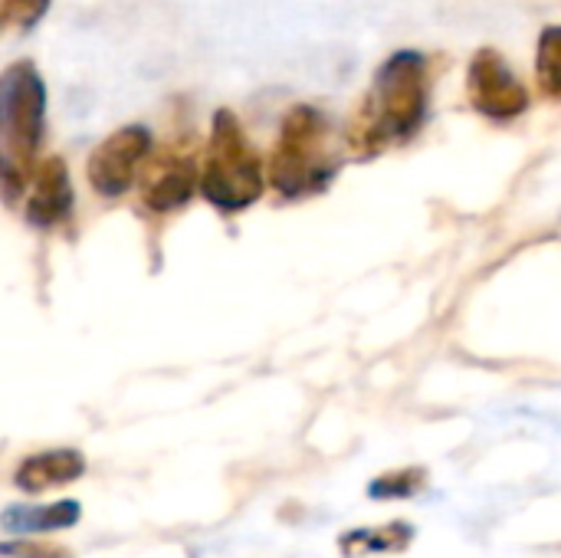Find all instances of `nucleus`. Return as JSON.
I'll use <instances>...</instances> for the list:
<instances>
[{
    "label": "nucleus",
    "instance_id": "nucleus-7",
    "mask_svg": "<svg viewBox=\"0 0 561 558\" xmlns=\"http://www.w3.org/2000/svg\"><path fill=\"white\" fill-rule=\"evenodd\" d=\"M141 201L154 214L184 207L197 191V164L187 151H168L158 161H141Z\"/></svg>",
    "mask_w": 561,
    "mask_h": 558
},
{
    "label": "nucleus",
    "instance_id": "nucleus-3",
    "mask_svg": "<svg viewBox=\"0 0 561 558\" xmlns=\"http://www.w3.org/2000/svg\"><path fill=\"white\" fill-rule=\"evenodd\" d=\"M342 168V148L332 122L316 105H293L270 155V187L283 197H309L332 184Z\"/></svg>",
    "mask_w": 561,
    "mask_h": 558
},
{
    "label": "nucleus",
    "instance_id": "nucleus-4",
    "mask_svg": "<svg viewBox=\"0 0 561 558\" xmlns=\"http://www.w3.org/2000/svg\"><path fill=\"white\" fill-rule=\"evenodd\" d=\"M266 178L256 148L247 141L240 118L230 109H220L210 122V141L204 155L201 194L224 214L253 207L263 197Z\"/></svg>",
    "mask_w": 561,
    "mask_h": 558
},
{
    "label": "nucleus",
    "instance_id": "nucleus-9",
    "mask_svg": "<svg viewBox=\"0 0 561 558\" xmlns=\"http://www.w3.org/2000/svg\"><path fill=\"white\" fill-rule=\"evenodd\" d=\"M82 474H85V457L72 447H59L26 457L13 474V487L26 497H39L49 493L53 487L76 483Z\"/></svg>",
    "mask_w": 561,
    "mask_h": 558
},
{
    "label": "nucleus",
    "instance_id": "nucleus-12",
    "mask_svg": "<svg viewBox=\"0 0 561 558\" xmlns=\"http://www.w3.org/2000/svg\"><path fill=\"white\" fill-rule=\"evenodd\" d=\"M536 76H539V89H542V95L556 102V99L561 95V30L559 26H546L542 39H539Z\"/></svg>",
    "mask_w": 561,
    "mask_h": 558
},
{
    "label": "nucleus",
    "instance_id": "nucleus-6",
    "mask_svg": "<svg viewBox=\"0 0 561 558\" xmlns=\"http://www.w3.org/2000/svg\"><path fill=\"white\" fill-rule=\"evenodd\" d=\"M148 151H151V132L145 125H125L112 132L105 141L95 145V151L85 161V178L92 191L102 197H122L135 184Z\"/></svg>",
    "mask_w": 561,
    "mask_h": 558
},
{
    "label": "nucleus",
    "instance_id": "nucleus-10",
    "mask_svg": "<svg viewBox=\"0 0 561 558\" xmlns=\"http://www.w3.org/2000/svg\"><path fill=\"white\" fill-rule=\"evenodd\" d=\"M82 516V506L76 500H59L46 506H10L0 516V526L7 533H23V536H43V533H59L72 529Z\"/></svg>",
    "mask_w": 561,
    "mask_h": 558
},
{
    "label": "nucleus",
    "instance_id": "nucleus-1",
    "mask_svg": "<svg viewBox=\"0 0 561 558\" xmlns=\"http://www.w3.org/2000/svg\"><path fill=\"white\" fill-rule=\"evenodd\" d=\"M427 69V56L417 49H401L381 62L345 138L358 158H375L404 145L424 128L431 112Z\"/></svg>",
    "mask_w": 561,
    "mask_h": 558
},
{
    "label": "nucleus",
    "instance_id": "nucleus-14",
    "mask_svg": "<svg viewBox=\"0 0 561 558\" xmlns=\"http://www.w3.org/2000/svg\"><path fill=\"white\" fill-rule=\"evenodd\" d=\"M49 3L53 0H0V23L13 26L16 33H26L46 16Z\"/></svg>",
    "mask_w": 561,
    "mask_h": 558
},
{
    "label": "nucleus",
    "instance_id": "nucleus-13",
    "mask_svg": "<svg viewBox=\"0 0 561 558\" xmlns=\"http://www.w3.org/2000/svg\"><path fill=\"white\" fill-rule=\"evenodd\" d=\"M427 470L424 467H404V470H391L381 474L378 480L368 483V497L371 500H411L427 487Z\"/></svg>",
    "mask_w": 561,
    "mask_h": 558
},
{
    "label": "nucleus",
    "instance_id": "nucleus-2",
    "mask_svg": "<svg viewBox=\"0 0 561 558\" xmlns=\"http://www.w3.org/2000/svg\"><path fill=\"white\" fill-rule=\"evenodd\" d=\"M46 86L36 62L20 59L0 72V197L7 204L26 194L30 171L43 141Z\"/></svg>",
    "mask_w": 561,
    "mask_h": 558
},
{
    "label": "nucleus",
    "instance_id": "nucleus-15",
    "mask_svg": "<svg viewBox=\"0 0 561 558\" xmlns=\"http://www.w3.org/2000/svg\"><path fill=\"white\" fill-rule=\"evenodd\" d=\"M3 558H76L69 549L56 543H36V539H16V543H0Z\"/></svg>",
    "mask_w": 561,
    "mask_h": 558
},
{
    "label": "nucleus",
    "instance_id": "nucleus-5",
    "mask_svg": "<svg viewBox=\"0 0 561 558\" xmlns=\"http://www.w3.org/2000/svg\"><path fill=\"white\" fill-rule=\"evenodd\" d=\"M467 95L470 105L496 122L519 118L529 109V89L506 66L496 49H477L467 69Z\"/></svg>",
    "mask_w": 561,
    "mask_h": 558
},
{
    "label": "nucleus",
    "instance_id": "nucleus-8",
    "mask_svg": "<svg viewBox=\"0 0 561 558\" xmlns=\"http://www.w3.org/2000/svg\"><path fill=\"white\" fill-rule=\"evenodd\" d=\"M26 220L33 227H56L69 217L72 210V181L69 168L59 155H49L33 164L30 181H26Z\"/></svg>",
    "mask_w": 561,
    "mask_h": 558
},
{
    "label": "nucleus",
    "instance_id": "nucleus-11",
    "mask_svg": "<svg viewBox=\"0 0 561 558\" xmlns=\"http://www.w3.org/2000/svg\"><path fill=\"white\" fill-rule=\"evenodd\" d=\"M414 543V526L398 520L381 529H352L339 536V549L345 558L381 556V553H404Z\"/></svg>",
    "mask_w": 561,
    "mask_h": 558
}]
</instances>
